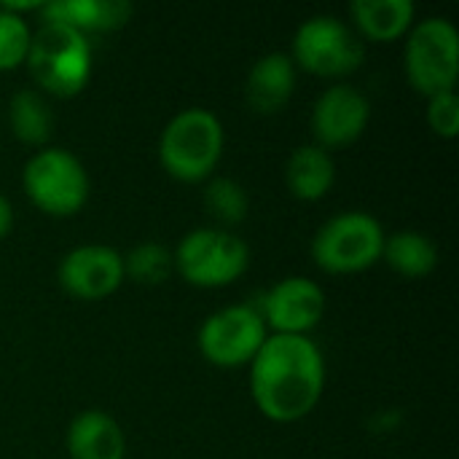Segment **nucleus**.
I'll return each mask as SVG.
<instances>
[{
	"instance_id": "obj_1",
	"label": "nucleus",
	"mask_w": 459,
	"mask_h": 459,
	"mask_svg": "<svg viewBox=\"0 0 459 459\" xmlns=\"http://www.w3.org/2000/svg\"><path fill=\"white\" fill-rule=\"evenodd\" d=\"M325 360L309 336H266L250 363V390L258 411L272 422H299L320 401Z\"/></svg>"
},
{
	"instance_id": "obj_2",
	"label": "nucleus",
	"mask_w": 459,
	"mask_h": 459,
	"mask_svg": "<svg viewBox=\"0 0 459 459\" xmlns=\"http://www.w3.org/2000/svg\"><path fill=\"white\" fill-rule=\"evenodd\" d=\"M226 145L223 124L204 108L180 110L161 132V167L180 183H202L221 164Z\"/></svg>"
},
{
	"instance_id": "obj_3",
	"label": "nucleus",
	"mask_w": 459,
	"mask_h": 459,
	"mask_svg": "<svg viewBox=\"0 0 459 459\" xmlns=\"http://www.w3.org/2000/svg\"><path fill=\"white\" fill-rule=\"evenodd\" d=\"M30 75L54 97L78 94L91 78V43L83 32L46 22L30 43Z\"/></svg>"
},
{
	"instance_id": "obj_4",
	"label": "nucleus",
	"mask_w": 459,
	"mask_h": 459,
	"mask_svg": "<svg viewBox=\"0 0 459 459\" xmlns=\"http://www.w3.org/2000/svg\"><path fill=\"white\" fill-rule=\"evenodd\" d=\"M382 247L385 231L379 221L368 212L350 210L323 223L312 239V258L328 274H355L382 261Z\"/></svg>"
},
{
	"instance_id": "obj_5",
	"label": "nucleus",
	"mask_w": 459,
	"mask_h": 459,
	"mask_svg": "<svg viewBox=\"0 0 459 459\" xmlns=\"http://www.w3.org/2000/svg\"><path fill=\"white\" fill-rule=\"evenodd\" d=\"M403 62L409 83L428 100L455 91L459 75L457 27L444 16L422 19L409 32Z\"/></svg>"
},
{
	"instance_id": "obj_6",
	"label": "nucleus",
	"mask_w": 459,
	"mask_h": 459,
	"mask_svg": "<svg viewBox=\"0 0 459 459\" xmlns=\"http://www.w3.org/2000/svg\"><path fill=\"white\" fill-rule=\"evenodd\" d=\"M27 199L46 215H75L89 199V175L83 164L65 148L38 151L22 172Z\"/></svg>"
},
{
	"instance_id": "obj_7",
	"label": "nucleus",
	"mask_w": 459,
	"mask_h": 459,
	"mask_svg": "<svg viewBox=\"0 0 459 459\" xmlns=\"http://www.w3.org/2000/svg\"><path fill=\"white\" fill-rule=\"evenodd\" d=\"M175 269L194 288H226L250 264L247 245L226 229H194L175 250Z\"/></svg>"
},
{
	"instance_id": "obj_8",
	"label": "nucleus",
	"mask_w": 459,
	"mask_h": 459,
	"mask_svg": "<svg viewBox=\"0 0 459 459\" xmlns=\"http://www.w3.org/2000/svg\"><path fill=\"white\" fill-rule=\"evenodd\" d=\"M360 38L336 16L307 19L293 38V65L320 78L350 75L363 65Z\"/></svg>"
},
{
	"instance_id": "obj_9",
	"label": "nucleus",
	"mask_w": 459,
	"mask_h": 459,
	"mask_svg": "<svg viewBox=\"0 0 459 459\" xmlns=\"http://www.w3.org/2000/svg\"><path fill=\"white\" fill-rule=\"evenodd\" d=\"M266 342V323L253 307H226L210 315L199 328L202 355L221 368H239L253 363Z\"/></svg>"
},
{
	"instance_id": "obj_10",
	"label": "nucleus",
	"mask_w": 459,
	"mask_h": 459,
	"mask_svg": "<svg viewBox=\"0 0 459 459\" xmlns=\"http://www.w3.org/2000/svg\"><path fill=\"white\" fill-rule=\"evenodd\" d=\"M325 315V293L307 277L280 280L261 304L266 328L280 336H307Z\"/></svg>"
},
{
	"instance_id": "obj_11",
	"label": "nucleus",
	"mask_w": 459,
	"mask_h": 459,
	"mask_svg": "<svg viewBox=\"0 0 459 459\" xmlns=\"http://www.w3.org/2000/svg\"><path fill=\"white\" fill-rule=\"evenodd\" d=\"M124 280V255L108 245H81L59 264V285L81 301L105 299Z\"/></svg>"
},
{
	"instance_id": "obj_12",
	"label": "nucleus",
	"mask_w": 459,
	"mask_h": 459,
	"mask_svg": "<svg viewBox=\"0 0 459 459\" xmlns=\"http://www.w3.org/2000/svg\"><path fill=\"white\" fill-rule=\"evenodd\" d=\"M371 102L363 91L352 86H331L325 89L312 110V129L320 148H347L352 145L368 126Z\"/></svg>"
},
{
	"instance_id": "obj_13",
	"label": "nucleus",
	"mask_w": 459,
	"mask_h": 459,
	"mask_svg": "<svg viewBox=\"0 0 459 459\" xmlns=\"http://www.w3.org/2000/svg\"><path fill=\"white\" fill-rule=\"evenodd\" d=\"M293 91H296V65L288 54L280 51L266 54L247 73L245 97L255 113L264 116L280 113L293 97Z\"/></svg>"
},
{
	"instance_id": "obj_14",
	"label": "nucleus",
	"mask_w": 459,
	"mask_h": 459,
	"mask_svg": "<svg viewBox=\"0 0 459 459\" xmlns=\"http://www.w3.org/2000/svg\"><path fill=\"white\" fill-rule=\"evenodd\" d=\"M67 455L70 459H124L126 438L121 425L97 409L81 411L67 428Z\"/></svg>"
},
{
	"instance_id": "obj_15",
	"label": "nucleus",
	"mask_w": 459,
	"mask_h": 459,
	"mask_svg": "<svg viewBox=\"0 0 459 459\" xmlns=\"http://www.w3.org/2000/svg\"><path fill=\"white\" fill-rule=\"evenodd\" d=\"M46 22L67 24L89 38V32H108L126 24L132 5L124 0H56L38 8Z\"/></svg>"
},
{
	"instance_id": "obj_16",
	"label": "nucleus",
	"mask_w": 459,
	"mask_h": 459,
	"mask_svg": "<svg viewBox=\"0 0 459 459\" xmlns=\"http://www.w3.org/2000/svg\"><path fill=\"white\" fill-rule=\"evenodd\" d=\"M336 180V164L331 153L320 145H301L290 153L285 164V183L290 194L301 202L323 199Z\"/></svg>"
},
{
	"instance_id": "obj_17",
	"label": "nucleus",
	"mask_w": 459,
	"mask_h": 459,
	"mask_svg": "<svg viewBox=\"0 0 459 459\" xmlns=\"http://www.w3.org/2000/svg\"><path fill=\"white\" fill-rule=\"evenodd\" d=\"M355 27L377 43H387L401 38L414 24V3L411 0H355L350 5Z\"/></svg>"
},
{
	"instance_id": "obj_18",
	"label": "nucleus",
	"mask_w": 459,
	"mask_h": 459,
	"mask_svg": "<svg viewBox=\"0 0 459 459\" xmlns=\"http://www.w3.org/2000/svg\"><path fill=\"white\" fill-rule=\"evenodd\" d=\"M382 258L401 277L420 280L438 266V247L430 237L420 231H398L393 237H385Z\"/></svg>"
},
{
	"instance_id": "obj_19",
	"label": "nucleus",
	"mask_w": 459,
	"mask_h": 459,
	"mask_svg": "<svg viewBox=\"0 0 459 459\" xmlns=\"http://www.w3.org/2000/svg\"><path fill=\"white\" fill-rule=\"evenodd\" d=\"M11 129L13 134L27 145H43L51 137L54 116L48 110V102L35 89H22L11 97Z\"/></svg>"
},
{
	"instance_id": "obj_20",
	"label": "nucleus",
	"mask_w": 459,
	"mask_h": 459,
	"mask_svg": "<svg viewBox=\"0 0 459 459\" xmlns=\"http://www.w3.org/2000/svg\"><path fill=\"white\" fill-rule=\"evenodd\" d=\"M175 272L172 253L159 242H143L124 255V277L140 285H161Z\"/></svg>"
},
{
	"instance_id": "obj_21",
	"label": "nucleus",
	"mask_w": 459,
	"mask_h": 459,
	"mask_svg": "<svg viewBox=\"0 0 459 459\" xmlns=\"http://www.w3.org/2000/svg\"><path fill=\"white\" fill-rule=\"evenodd\" d=\"M204 210L221 226H237L247 218L250 199L247 191L231 178H215L204 188Z\"/></svg>"
},
{
	"instance_id": "obj_22",
	"label": "nucleus",
	"mask_w": 459,
	"mask_h": 459,
	"mask_svg": "<svg viewBox=\"0 0 459 459\" xmlns=\"http://www.w3.org/2000/svg\"><path fill=\"white\" fill-rule=\"evenodd\" d=\"M32 32L24 16L0 8V70H13L27 62Z\"/></svg>"
},
{
	"instance_id": "obj_23",
	"label": "nucleus",
	"mask_w": 459,
	"mask_h": 459,
	"mask_svg": "<svg viewBox=\"0 0 459 459\" xmlns=\"http://www.w3.org/2000/svg\"><path fill=\"white\" fill-rule=\"evenodd\" d=\"M428 124L430 129L444 137L455 140L459 134V97L457 91H444L428 100Z\"/></svg>"
},
{
	"instance_id": "obj_24",
	"label": "nucleus",
	"mask_w": 459,
	"mask_h": 459,
	"mask_svg": "<svg viewBox=\"0 0 459 459\" xmlns=\"http://www.w3.org/2000/svg\"><path fill=\"white\" fill-rule=\"evenodd\" d=\"M11 226H13V210H11V202L0 194V239H3V237H8Z\"/></svg>"
}]
</instances>
